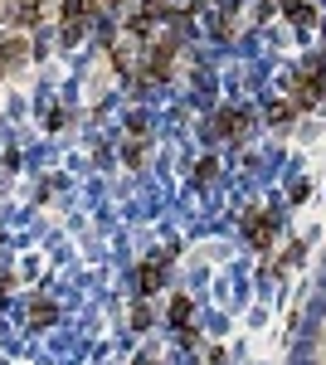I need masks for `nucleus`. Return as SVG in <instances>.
<instances>
[{"label": "nucleus", "mask_w": 326, "mask_h": 365, "mask_svg": "<svg viewBox=\"0 0 326 365\" xmlns=\"http://www.w3.org/2000/svg\"><path fill=\"white\" fill-rule=\"evenodd\" d=\"M243 224H248V244L268 254V249H273V239H278V214H248Z\"/></svg>", "instance_id": "f03ea898"}, {"label": "nucleus", "mask_w": 326, "mask_h": 365, "mask_svg": "<svg viewBox=\"0 0 326 365\" xmlns=\"http://www.w3.org/2000/svg\"><path fill=\"white\" fill-rule=\"evenodd\" d=\"M278 5H283V15H288L297 29H312V25H317V10H312L307 0H278Z\"/></svg>", "instance_id": "39448f33"}, {"label": "nucleus", "mask_w": 326, "mask_h": 365, "mask_svg": "<svg viewBox=\"0 0 326 365\" xmlns=\"http://www.w3.org/2000/svg\"><path fill=\"white\" fill-rule=\"evenodd\" d=\"M24 54H29V39H24V29L0 39V69H5V74H10L15 64H24Z\"/></svg>", "instance_id": "20e7f679"}, {"label": "nucleus", "mask_w": 326, "mask_h": 365, "mask_svg": "<svg viewBox=\"0 0 326 365\" xmlns=\"http://www.w3.org/2000/svg\"><path fill=\"white\" fill-rule=\"evenodd\" d=\"M248 132H253V117H248L243 107H224V112H219L215 137H224V142H243Z\"/></svg>", "instance_id": "f257e3e1"}, {"label": "nucleus", "mask_w": 326, "mask_h": 365, "mask_svg": "<svg viewBox=\"0 0 326 365\" xmlns=\"http://www.w3.org/2000/svg\"><path fill=\"white\" fill-rule=\"evenodd\" d=\"M64 44H78V34H83V25H88V10H83V0H64Z\"/></svg>", "instance_id": "7ed1b4c3"}, {"label": "nucleus", "mask_w": 326, "mask_h": 365, "mask_svg": "<svg viewBox=\"0 0 326 365\" xmlns=\"http://www.w3.org/2000/svg\"><path fill=\"white\" fill-rule=\"evenodd\" d=\"M136 273H141V277H136V282H141V292H146V297L166 287V268H161V263H141Z\"/></svg>", "instance_id": "0eeeda50"}, {"label": "nucleus", "mask_w": 326, "mask_h": 365, "mask_svg": "<svg viewBox=\"0 0 326 365\" xmlns=\"http://www.w3.org/2000/svg\"><path fill=\"white\" fill-rule=\"evenodd\" d=\"M215 171H219V166H215V161H210V156H205V161L195 166V181H215Z\"/></svg>", "instance_id": "9d476101"}, {"label": "nucleus", "mask_w": 326, "mask_h": 365, "mask_svg": "<svg viewBox=\"0 0 326 365\" xmlns=\"http://www.w3.org/2000/svg\"><path fill=\"white\" fill-rule=\"evenodd\" d=\"M171 326H190V297H185V292L171 302Z\"/></svg>", "instance_id": "1a4fd4ad"}, {"label": "nucleus", "mask_w": 326, "mask_h": 365, "mask_svg": "<svg viewBox=\"0 0 326 365\" xmlns=\"http://www.w3.org/2000/svg\"><path fill=\"white\" fill-rule=\"evenodd\" d=\"M297 117V102H288V97H278V102H268V122L273 127H288Z\"/></svg>", "instance_id": "6e6552de"}, {"label": "nucleus", "mask_w": 326, "mask_h": 365, "mask_svg": "<svg viewBox=\"0 0 326 365\" xmlns=\"http://www.w3.org/2000/svg\"><path fill=\"white\" fill-rule=\"evenodd\" d=\"M54 322H59V307L49 297H34L29 302V326H54Z\"/></svg>", "instance_id": "423d86ee"}]
</instances>
